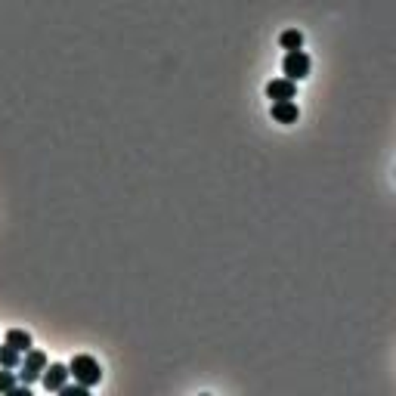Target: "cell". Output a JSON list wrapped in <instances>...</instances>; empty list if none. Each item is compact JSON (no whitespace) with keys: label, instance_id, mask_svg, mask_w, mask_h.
<instances>
[{"label":"cell","instance_id":"8992f818","mask_svg":"<svg viewBox=\"0 0 396 396\" xmlns=\"http://www.w3.org/2000/svg\"><path fill=\"white\" fill-rule=\"evenodd\" d=\"M297 115H300V111H297L294 99H276V102H273V118L279 124H294Z\"/></svg>","mask_w":396,"mask_h":396},{"label":"cell","instance_id":"5b68a950","mask_svg":"<svg viewBox=\"0 0 396 396\" xmlns=\"http://www.w3.org/2000/svg\"><path fill=\"white\" fill-rule=\"evenodd\" d=\"M267 96L273 99H294L297 96V81H288V78H276V81L267 84Z\"/></svg>","mask_w":396,"mask_h":396},{"label":"cell","instance_id":"3957f363","mask_svg":"<svg viewBox=\"0 0 396 396\" xmlns=\"http://www.w3.org/2000/svg\"><path fill=\"white\" fill-rule=\"evenodd\" d=\"M44 368H47V353L28 350V353H25V362H22V372H19V381H22V384H35V381H41Z\"/></svg>","mask_w":396,"mask_h":396},{"label":"cell","instance_id":"277c9868","mask_svg":"<svg viewBox=\"0 0 396 396\" xmlns=\"http://www.w3.org/2000/svg\"><path fill=\"white\" fill-rule=\"evenodd\" d=\"M69 378H71V375H69V366H62V362H53V366L44 368V375H41L44 387H47L50 393H59V390H62Z\"/></svg>","mask_w":396,"mask_h":396},{"label":"cell","instance_id":"ba28073f","mask_svg":"<svg viewBox=\"0 0 396 396\" xmlns=\"http://www.w3.org/2000/svg\"><path fill=\"white\" fill-rule=\"evenodd\" d=\"M19 366H22V353L3 341V347H0V368H19Z\"/></svg>","mask_w":396,"mask_h":396},{"label":"cell","instance_id":"7a4b0ae2","mask_svg":"<svg viewBox=\"0 0 396 396\" xmlns=\"http://www.w3.org/2000/svg\"><path fill=\"white\" fill-rule=\"evenodd\" d=\"M282 71H285L288 81H303L309 75V56L303 50H288L282 59Z\"/></svg>","mask_w":396,"mask_h":396},{"label":"cell","instance_id":"9c48e42d","mask_svg":"<svg viewBox=\"0 0 396 396\" xmlns=\"http://www.w3.org/2000/svg\"><path fill=\"white\" fill-rule=\"evenodd\" d=\"M279 44L285 50H303V35L297 28H288V31H282L279 35Z\"/></svg>","mask_w":396,"mask_h":396},{"label":"cell","instance_id":"6da1fadb","mask_svg":"<svg viewBox=\"0 0 396 396\" xmlns=\"http://www.w3.org/2000/svg\"><path fill=\"white\" fill-rule=\"evenodd\" d=\"M69 375L78 381V384L96 387L99 378H102V368H99V362L93 359V356L78 353V356H71V362H69Z\"/></svg>","mask_w":396,"mask_h":396},{"label":"cell","instance_id":"30bf717a","mask_svg":"<svg viewBox=\"0 0 396 396\" xmlns=\"http://www.w3.org/2000/svg\"><path fill=\"white\" fill-rule=\"evenodd\" d=\"M12 387H16V375H12V368H3L0 372V393H10Z\"/></svg>","mask_w":396,"mask_h":396},{"label":"cell","instance_id":"52a82bcc","mask_svg":"<svg viewBox=\"0 0 396 396\" xmlns=\"http://www.w3.org/2000/svg\"><path fill=\"white\" fill-rule=\"evenodd\" d=\"M3 341H6L10 347H16L19 353H28V350H31V334H28V332H22V328H10Z\"/></svg>","mask_w":396,"mask_h":396},{"label":"cell","instance_id":"8fae6325","mask_svg":"<svg viewBox=\"0 0 396 396\" xmlns=\"http://www.w3.org/2000/svg\"><path fill=\"white\" fill-rule=\"evenodd\" d=\"M87 390H90V387H84V384H78V381H75V387L65 384L59 393H62V396H87Z\"/></svg>","mask_w":396,"mask_h":396}]
</instances>
